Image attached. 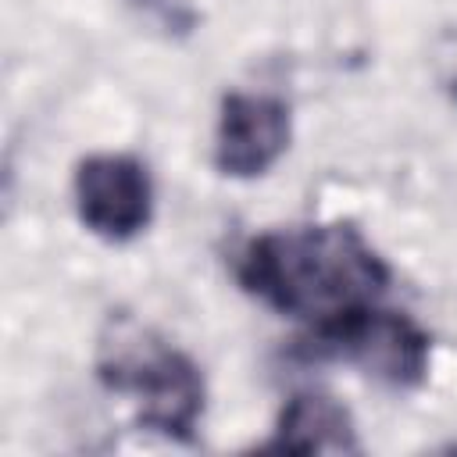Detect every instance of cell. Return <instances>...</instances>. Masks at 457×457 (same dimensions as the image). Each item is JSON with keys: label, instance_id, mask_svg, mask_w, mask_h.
<instances>
[{"label": "cell", "instance_id": "277c9868", "mask_svg": "<svg viewBox=\"0 0 457 457\" xmlns=\"http://www.w3.org/2000/svg\"><path fill=\"white\" fill-rule=\"evenodd\" d=\"M79 221L107 239L129 243L154 218L150 168L132 154H89L75 164L71 179Z\"/></svg>", "mask_w": 457, "mask_h": 457}, {"label": "cell", "instance_id": "8992f818", "mask_svg": "<svg viewBox=\"0 0 457 457\" xmlns=\"http://www.w3.org/2000/svg\"><path fill=\"white\" fill-rule=\"evenodd\" d=\"M264 450L278 453H361L353 414L321 389L293 393L271 428Z\"/></svg>", "mask_w": 457, "mask_h": 457}, {"label": "cell", "instance_id": "7a4b0ae2", "mask_svg": "<svg viewBox=\"0 0 457 457\" xmlns=\"http://www.w3.org/2000/svg\"><path fill=\"white\" fill-rule=\"evenodd\" d=\"M96 378L107 393L136 400L139 428L179 443L196 439L207 407L204 371L154 328L129 314H111L96 346Z\"/></svg>", "mask_w": 457, "mask_h": 457}, {"label": "cell", "instance_id": "52a82bcc", "mask_svg": "<svg viewBox=\"0 0 457 457\" xmlns=\"http://www.w3.org/2000/svg\"><path fill=\"white\" fill-rule=\"evenodd\" d=\"M129 4H136V7H157L161 0H129Z\"/></svg>", "mask_w": 457, "mask_h": 457}, {"label": "cell", "instance_id": "6da1fadb", "mask_svg": "<svg viewBox=\"0 0 457 457\" xmlns=\"http://www.w3.org/2000/svg\"><path fill=\"white\" fill-rule=\"evenodd\" d=\"M236 282L264 307L318 328L378 303L393 271L353 221H321L253 236L236 257Z\"/></svg>", "mask_w": 457, "mask_h": 457}, {"label": "cell", "instance_id": "3957f363", "mask_svg": "<svg viewBox=\"0 0 457 457\" xmlns=\"http://www.w3.org/2000/svg\"><path fill=\"white\" fill-rule=\"evenodd\" d=\"M303 353L314 361H346L393 389H414L428 375L432 339L411 314L368 303L328 325L307 328Z\"/></svg>", "mask_w": 457, "mask_h": 457}, {"label": "cell", "instance_id": "5b68a950", "mask_svg": "<svg viewBox=\"0 0 457 457\" xmlns=\"http://www.w3.org/2000/svg\"><path fill=\"white\" fill-rule=\"evenodd\" d=\"M293 139V111L282 96L232 89L221 96L214 129V168L225 179H261Z\"/></svg>", "mask_w": 457, "mask_h": 457}]
</instances>
